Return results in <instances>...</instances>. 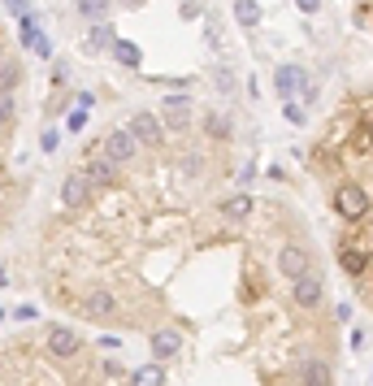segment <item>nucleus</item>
Here are the masks:
<instances>
[{
    "mask_svg": "<svg viewBox=\"0 0 373 386\" xmlns=\"http://www.w3.org/2000/svg\"><path fill=\"white\" fill-rule=\"evenodd\" d=\"M295 382H300V386H334V360L308 352V356L295 365Z\"/></svg>",
    "mask_w": 373,
    "mask_h": 386,
    "instance_id": "6",
    "label": "nucleus"
},
{
    "mask_svg": "<svg viewBox=\"0 0 373 386\" xmlns=\"http://www.w3.org/2000/svg\"><path fill=\"white\" fill-rule=\"evenodd\" d=\"M291 304L308 317V313H317V308H322L326 304V283H322V273H304V278L300 283H291Z\"/></svg>",
    "mask_w": 373,
    "mask_h": 386,
    "instance_id": "5",
    "label": "nucleus"
},
{
    "mask_svg": "<svg viewBox=\"0 0 373 386\" xmlns=\"http://www.w3.org/2000/svg\"><path fill=\"white\" fill-rule=\"evenodd\" d=\"M330 208H334V217H339L347 230H356L364 217H369L373 200H369L364 183H356V178H339V183L330 187Z\"/></svg>",
    "mask_w": 373,
    "mask_h": 386,
    "instance_id": "2",
    "label": "nucleus"
},
{
    "mask_svg": "<svg viewBox=\"0 0 373 386\" xmlns=\"http://www.w3.org/2000/svg\"><path fill=\"white\" fill-rule=\"evenodd\" d=\"M304 83H308V78H304V70H300V66H282V70L274 74V87H278V96H282V100H291Z\"/></svg>",
    "mask_w": 373,
    "mask_h": 386,
    "instance_id": "7",
    "label": "nucleus"
},
{
    "mask_svg": "<svg viewBox=\"0 0 373 386\" xmlns=\"http://www.w3.org/2000/svg\"><path fill=\"white\" fill-rule=\"evenodd\" d=\"M78 5H83V14H100V9H104V0H78Z\"/></svg>",
    "mask_w": 373,
    "mask_h": 386,
    "instance_id": "10",
    "label": "nucleus"
},
{
    "mask_svg": "<svg viewBox=\"0 0 373 386\" xmlns=\"http://www.w3.org/2000/svg\"><path fill=\"white\" fill-rule=\"evenodd\" d=\"M334 252H339V269L347 273V278H356V283L369 278V269H373V243H369L364 235L343 230L339 243H334Z\"/></svg>",
    "mask_w": 373,
    "mask_h": 386,
    "instance_id": "3",
    "label": "nucleus"
},
{
    "mask_svg": "<svg viewBox=\"0 0 373 386\" xmlns=\"http://www.w3.org/2000/svg\"><path fill=\"white\" fill-rule=\"evenodd\" d=\"M317 269V260H312V248L304 243V239H287V243H278V252H274V273L282 283H300L304 273H312Z\"/></svg>",
    "mask_w": 373,
    "mask_h": 386,
    "instance_id": "4",
    "label": "nucleus"
},
{
    "mask_svg": "<svg viewBox=\"0 0 373 386\" xmlns=\"http://www.w3.org/2000/svg\"><path fill=\"white\" fill-rule=\"evenodd\" d=\"M18 91H22V61L0 35V243L18 226L31 195V174L22 170V156H18V126H22Z\"/></svg>",
    "mask_w": 373,
    "mask_h": 386,
    "instance_id": "1",
    "label": "nucleus"
},
{
    "mask_svg": "<svg viewBox=\"0 0 373 386\" xmlns=\"http://www.w3.org/2000/svg\"><path fill=\"white\" fill-rule=\"evenodd\" d=\"M235 18L243 26H256L260 22V5H256V0H235Z\"/></svg>",
    "mask_w": 373,
    "mask_h": 386,
    "instance_id": "8",
    "label": "nucleus"
},
{
    "mask_svg": "<svg viewBox=\"0 0 373 386\" xmlns=\"http://www.w3.org/2000/svg\"><path fill=\"white\" fill-rule=\"evenodd\" d=\"M295 5H300L304 14H317V5H322V0H295Z\"/></svg>",
    "mask_w": 373,
    "mask_h": 386,
    "instance_id": "11",
    "label": "nucleus"
},
{
    "mask_svg": "<svg viewBox=\"0 0 373 386\" xmlns=\"http://www.w3.org/2000/svg\"><path fill=\"white\" fill-rule=\"evenodd\" d=\"M113 57H118L122 66H139V48H135L131 39H113Z\"/></svg>",
    "mask_w": 373,
    "mask_h": 386,
    "instance_id": "9",
    "label": "nucleus"
}]
</instances>
